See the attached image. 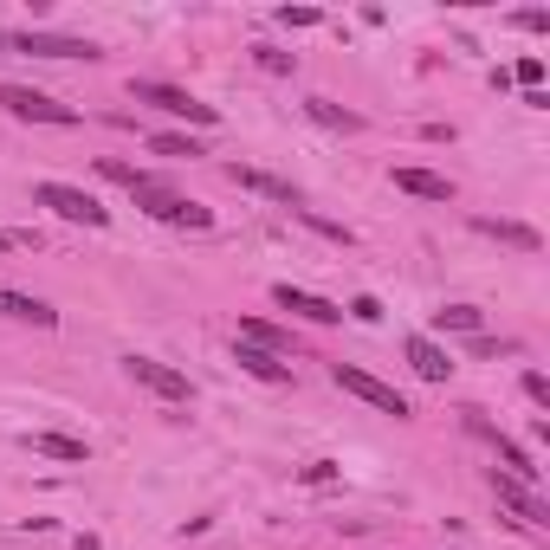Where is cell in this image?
<instances>
[{
	"mask_svg": "<svg viewBox=\"0 0 550 550\" xmlns=\"http://www.w3.org/2000/svg\"><path fill=\"white\" fill-rule=\"evenodd\" d=\"M13 52H39V59H104L98 46H91V39H72V33H33V26H26L20 39H7Z\"/></svg>",
	"mask_w": 550,
	"mask_h": 550,
	"instance_id": "obj_7",
	"label": "cell"
},
{
	"mask_svg": "<svg viewBox=\"0 0 550 550\" xmlns=\"http://www.w3.org/2000/svg\"><path fill=\"white\" fill-rule=\"evenodd\" d=\"M350 318H356V324H382V305L363 292V298H350Z\"/></svg>",
	"mask_w": 550,
	"mask_h": 550,
	"instance_id": "obj_25",
	"label": "cell"
},
{
	"mask_svg": "<svg viewBox=\"0 0 550 550\" xmlns=\"http://www.w3.org/2000/svg\"><path fill=\"white\" fill-rule=\"evenodd\" d=\"M518 85L525 91H544V59L531 52V59H518Z\"/></svg>",
	"mask_w": 550,
	"mask_h": 550,
	"instance_id": "obj_23",
	"label": "cell"
},
{
	"mask_svg": "<svg viewBox=\"0 0 550 550\" xmlns=\"http://www.w3.org/2000/svg\"><path fill=\"white\" fill-rule=\"evenodd\" d=\"M149 149H156V156H188V162L208 156V149H201L195 136H149Z\"/></svg>",
	"mask_w": 550,
	"mask_h": 550,
	"instance_id": "obj_21",
	"label": "cell"
},
{
	"mask_svg": "<svg viewBox=\"0 0 550 550\" xmlns=\"http://www.w3.org/2000/svg\"><path fill=\"white\" fill-rule=\"evenodd\" d=\"M402 356H408V369H415L421 382H447V376H453V356L440 350L434 337H421V330H415V337L402 343Z\"/></svg>",
	"mask_w": 550,
	"mask_h": 550,
	"instance_id": "obj_10",
	"label": "cell"
},
{
	"mask_svg": "<svg viewBox=\"0 0 550 550\" xmlns=\"http://www.w3.org/2000/svg\"><path fill=\"white\" fill-rule=\"evenodd\" d=\"M240 343H253V350L279 356V363H285V350H298L292 330H279V324H266V318H240Z\"/></svg>",
	"mask_w": 550,
	"mask_h": 550,
	"instance_id": "obj_14",
	"label": "cell"
},
{
	"mask_svg": "<svg viewBox=\"0 0 550 550\" xmlns=\"http://www.w3.org/2000/svg\"><path fill=\"white\" fill-rule=\"evenodd\" d=\"M13 246H20V240H13V233H0V253H13Z\"/></svg>",
	"mask_w": 550,
	"mask_h": 550,
	"instance_id": "obj_30",
	"label": "cell"
},
{
	"mask_svg": "<svg viewBox=\"0 0 550 550\" xmlns=\"http://www.w3.org/2000/svg\"><path fill=\"white\" fill-rule=\"evenodd\" d=\"M227 182H233V188H253V195H266V201H285V208H298V188L285 182V175H266V169H246V162H227Z\"/></svg>",
	"mask_w": 550,
	"mask_h": 550,
	"instance_id": "obj_11",
	"label": "cell"
},
{
	"mask_svg": "<svg viewBox=\"0 0 550 550\" xmlns=\"http://www.w3.org/2000/svg\"><path fill=\"white\" fill-rule=\"evenodd\" d=\"M72 550H104V544H98V538H78V544H72Z\"/></svg>",
	"mask_w": 550,
	"mask_h": 550,
	"instance_id": "obj_29",
	"label": "cell"
},
{
	"mask_svg": "<svg viewBox=\"0 0 550 550\" xmlns=\"http://www.w3.org/2000/svg\"><path fill=\"white\" fill-rule=\"evenodd\" d=\"M233 363L246 369V376H259V382H272V389H285L292 382V363H279V356H266V350H253V343H233Z\"/></svg>",
	"mask_w": 550,
	"mask_h": 550,
	"instance_id": "obj_12",
	"label": "cell"
},
{
	"mask_svg": "<svg viewBox=\"0 0 550 550\" xmlns=\"http://www.w3.org/2000/svg\"><path fill=\"white\" fill-rule=\"evenodd\" d=\"M33 453H46V460H85V440H72V434H33Z\"/></svg>",
	"mask_w": 550,
	"mask_h": 550,
	"instance_id": "obj_19",
	"label": "cell"
},
{
	"mask_svg": "<svg viewBox=\"0 0 550 550\" xmlns=\"http://www.w3.org/2000/svg\"><path fill=\"white\" fill-rule=\"evenodd\" d=\"M33 201H39V208H52L59 220H72V227H110V208L98 195H85V188H72V182H39Z\"/></svg>",
	"mask_w": 550,
	"mask_h": 550,
	"instance_id": "obj_4",
	"label": "cell"
},
{
	"mask_svg": "<svg viewBox=\"0 0 550 550\" xmlns=\"http://www.w3.org/2000/svg\"><path fill=\"white\" fill-rule=\"evenodd\" d=\"M395 188L415 195V201H453V182H447V175H434V169H395Z\"/></svg>",
	"mask_w": 550,
	"mask_h": 550,
	"instance_id": "obj_15",
	"label": "cell"
},
{
	"mask_svg": "<svg viewBox=\"0 0 550 550\" xmlns=\"http://www.w3.org/2000/svg\"><path fill=\"white\" fill-rule=\"evenodd\" d=\"M0 110L20 117V123H59V130H72V123H78L72 104L46 98V91H33V85H0Z\"/></svg>",
	"mask_w": 550,
	"mask_h": 550,
	"instance_id": "obj_5",
	"label": "cell"
},
{
	"mask_svg": "<svg viewBox=\"0 0 550 550\" xmlns=\"http://www.w3.org/2000/svg\"><path fill=\"white\" fill-rule=\"evenodd\" d=\"M486 240H505V246H518V253H544V240L525 227V220H473Z\"/></svg>",
	"mask_w": 550,
	"mask_h": 550,
	"instance_id": "obj_16",
	"label": "cell"
},
{
	"mask_svg": "<svg viewBox=\"0 0 550 550\" xmlns=\"http://www.w3.org/2000/svg\"><path fill=\"white\" fill-rule=\"evenodd\" d=\"M305 117L324 123V130H343V136L363 130V117H356V110H343V104H330V98H305Z\"/></svg>",
	"mask_w": 550,
	"mask_h": 550,
	"instance_id": "obj_17",
	"label": "cell"
},
{
	"mask_svg": "<svg viewBox=\"0 0 550 550\" xmlns=\"http://www.w3.org/2000/svg\"><path fill=\"white\" fill-rule=\"evenodd\" d=\"M272 305L292 311V318H305V324H343V305H330V298H318V292H298V285H272Z\"/></svg>",
	"mask_w": 550,
	"mask_h": 550,
	"instance_id": "obj_9",
	"label": "cell"
},
{
	"mask_svg": "<svg viewBox=\"0 0 550 550\" xmlns=\"http://www.w3.org/2000/svg\"><path fill=\"white\" fill-rule=\"evenodd\" d=\"M330 479H337V460H311L305 466V486H330Z\"/></svg>",
	"mask_w": 550,
	"mask_h": 550,
	"instance_id": "obj_27",
	"label": "cell"
},
{
	"mask_svg": "<svg viewBox=\"0 0 550 550\" xmlns=\"http://www.w3.org/2000/svg\"><path fill=\"white\" fill-rule=\"evenodd\" d=\"M518 26H525V33H550V13L544 7H525V13H512Z\"/></svg>",
	"mask_w": 550,
	"mask_h": 550,
	"instance_id": "obj_26",
	"label": "cell"
},
{
	"mask_svg": "<svg viewBox=\"0 0 550 550\" xmlns=\"http://www.w3.org/2000/svg\"><path fill=\"white\" fill-rule=\"evenodd\" d=\"M492 492H499V505L518 518V525H531V531H544V525H550V505H544L531 486H518V479H505V473H492Z\"/></svg>",
	"mask_w": 550,
	"mask_h": 550,
	"instance_id": "obj_8",
	"label": "cell"
},
{
	"mask_svg": "<svg viewBox=\"0 0 550 550\" xmlns=\"http://www.w3.org/2000/svg\"><path fill=\"white\" fill-rule=\"evenodd\" d=\"M298 220H305V227H318L324 240H337V246H350V240H356L350 227H337V220H324V214H311V208H298Z\"/></svg>",
	"mask_w": 550,
	"mask_h": 550,
	"instance_id": "obj_22",
	"label": "cell"
},
{
	"mask_svg": "<svg viewBox=\"0 0 550 550\" xmlns=\"http://www.w3.org/2000/svg\"><path fill=\"white\" fill-rule=\"evenodd\" d=\"M434 330H466V337H479V330H486V311H479V305H440L434 311Z\"/></svg>",
	"mask_w": 550,
	"mask_h": 550,
	"instance_id": "obj_18",
	"label": "cell"
},
{
	"mask_svg": "<svg viewBox=\"0 0 550 550\" xmlns=\"http://www.w3.org/2000/svg\"><path fill=\"white\" fill-rule=\"evenodd\" d=\"M525 395H531V402H538V408H550V382L538 376V369H525Z\"/></svg>",
	"mask_w": 550,
	"mask_h": 550,
	"instance_id": "obj_28",
	"label": "cell"
},
{
	"mask_svg": "<svg viewBox=\"0 0 550 550\" xmlns=\"http://www.w3.org/2000/svg\"><path fill=\"white\" fill-rule=\"evenodd\" d=\"M123 376H130L136 389L162 395V402H195V382H188L175 363H156V356H123Z\"/></svg>",
	"mask_w": 550,
	"mask_h": 550,
	"instance_id": "obj_6",
	"label": "cell"
},
{
	"mask_svg": "<svg viewBox=\"0 0 550 550\" xmlns=\"http://www.w3.org/2000/svg\"><path fill=\"white\" fill-rule=\"evenodd\" d=\"M136 208H143L149 220H169V227H195V233H208L214 227V208H201V201H188V195H175L169 182H156V175H149L143 188H136Z\"/></svg>",
	"mask_w": 550,
	"mask_h": 550,
	"instance_id": "obj_1",
	"label": "cell"
},
{
	"mask_svg": "<svg viewBox=\"0 0 550 550\" xmlns=\"http://www.w3.org/2000/svg\"><path fill=\"white\" fill-rule=\"evenodd\" d=\"M279 20H285V26H292V33H305V26H318V20H324V13H318V7H285V13H279Z\"/></svg>",
	"mask_w": 550,
	"mask_h": 550,
	"instance_id": "obj_24",
	"label": "cell"
},
{
	"mask_svg": "<svg viewBox=\"0 0 550 550\" xmlns=\"http://www.w3.org/2000/svg\"><path fill=\"white\" fill-rule=\"evenodd\" d=\"M253 59H259V72H272V78H292L298 72V59H292V52H279V46H253Z\"/></svg>",
	"mask_w": 550,
	"mask_h": 550,
	"instance_id": "obj_20",
	"label": "cell"
},
{
	"mask_svg": "<svg viewBox=\"0 0 550 550\" xmlns=\"http://www.w3.org/2000/svg\"><path fill=\"white\" fill-rule=\"evenodd\" d=\"M330 382H337L343 395H356V402H369L376 415H395V421H408V415H415L402 389H389L382 376H369V369H356V363H330Z\"/></svg>",
	"mask_w": 550,
	"mask_h": 550,
	"instance_id": "obj_2",
	"label": "cell"
},
{
	"mask_svg": "<svg viewBox=\"0 0 550 550\" xmlns=\"http://www.w3.org/2000/svg\"><path fill=\"white\" fill-rule=\"evenodd\" d=\"M0 52H7V33H0Z\"/></svg>",
	"mask_w": 550,
	"mask_h": 550,
	"instance_id": "obj_31",
	"label": "cell"
},
{
	"mask_svg": "<svg viewBox=\"0 0 550 550\" xmlns=\"http://www.w3.org/2000/svg\"><path fill=\"white\" fill-rule=\"evenodd\" d=\"M0 318L52 330V324H59V311H52V305H39V298H26V292H7V285H0Z\"/></svg>",
	"mask_w": 550,
	"mask_h": 550,
	"instance_id": "obj_13",
	"label": "cell"
},
{
	"mask_svg": "<svg viewBox=\"0 0 550 550\" xmlns=\"http://www.w3.org/2000/svg\"><path fill=\"white\" fill-rule=\"evenodd\" d=\"M130 98L136 104H156V110H169V117H188V123H220V110L214 104H201L195 91H182V85H169V78H130Z\"/></svg>",
	"mask_w": 550,
	"mask_h": 550,
	"instance_id": "obj_3",
	"label": "cell"
}]
</instances>
